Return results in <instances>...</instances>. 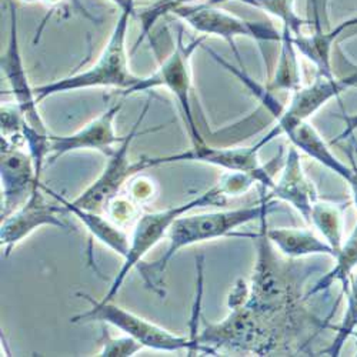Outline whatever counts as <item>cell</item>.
I'll use <instances>...</instances> for the list:
<instances>
[{
	"label": "cell",
	"mask_w": 357,
	"mask_h": 357,
	"mask_svg": "<svg viewBox=\"0 0 357 357\" xmlns=\"http://www.w3.org/2000/svg\"><path fill=\"white\" fill-rule=\"evenodd\" d=\"M278 209V200L269 199L266 195L253 206L239 207V209L207 212L200 215H183L178 218L167 233L169 246L166 252L152 263H142L139 266L140 276L146 286L165 297L163 273L170 260L185 248L220 239L225 236H236L233 231L239 227L261 220L264 216Z\"/></svg>",
	"instance_id": "cell-1"
},
{
	"label": "cell",
	"mask_w": 357,
	"mask_h": 357,
	"mask_svg": "<svg viewBox=\"0 0 357 357\" xmlns=\"http://www.w3.org/2000/svg\"><path fill=\"white\" fill-rule=\"evenodd\" d=\"M135 10V5L121 10L107 43L99 54L98 61L91 68L54 82L36 86L35 93L38 102L53 95L91 87H113L119 89L125 96H128L132 89L143 79V76H137L130 70L126 49V36Z\"/></svg>",
	"instance_id": "cell-2"
},
{
	"label": "cell",
	"mask_w": 357,
	"mask_h": 357,
	"mask_svg": "<svg viewBox=\"0 0 357 357\" xmlns=\"http://www.w3.org/2000/svg\"><path fill=\"white\" fill-rule=\"evenodd\" d=\"M261 230L252 234L257 241V261L252 276L250 289L242 302L249 309L261 314L289 320L299 301V283L290 267L282 261L266 236V216L260 220Z\"/></svg>",
	"instance_id": "cell-3"
},
{
	"label": "cell",
	"mask_w": 357,
	"mask_h": 357,
	"mask_svg": "<svg viewBox=\"0 0 357 357\" xmlns=\"http://www.w3.org/2000/svg\"><path fill=\"white\" fill-rule=\"evenodd\" d=\"M229 193L223 182L219 178V182L212 186L209 190L203 192L197 197L183 203L167 207V209L143 213L136 219L133 231L130 234V249L128 256L123 259V264L121 271L114 276L106 296L105 302H112L116 294L121 290L126 278L133 269H139V266L143 263L144 256L151 252L163 237H167V233L173 223L186 213L197 209V207L206 206H225L227 203Z\"/></svg>",
	"instance_id": "cell-4"
},
{
	"label": "cell",
	"mask_w": 357,
	"mask_h": 357,
	"mask_svg": "<svg viewBox=\"0 0 357 357\" xmlns=\"http://www.w3.org/2000/svg\"><path fill=\"white\" fill-rule=\"evenodd\" d=\"M84 299L91 309L84 313H79L70 319L72 323H92L100 321L103 324H112L116 329L122 331L125 335L136 339L143 347H149L160 351H182L188 353H206L197 337L195 336H181L170 333L163 327L149 321L132 312L116 306L112 302L95 301L92 296L86 293H77Z\"/></svg>",
	"instance_id": "cell-5"
},
{
	"label": "cell",
	"mask_w": 357,
	"mask_h": 357,
	"mask_svg": "<svg viewBox=\"0 0 357 357\" xmlns=\"http://www.w3.org/2000/svg\"><path fill=\"white\" fill-rule=\"evenodd\" d=\"M206 36H199L190 42H185L183 31L177 32L176 42L170 53L160 61L159 69L151 76H143L139 84H136L129 95L151 91L156 87H166L174 96L181 112L183 114V121L186 123L192 147L204 144V139L199 132V128L195 121V114L192 110L190 92H192V56L195 50L203 45Z\"/></svg>",
	"instance_id": "cell-6"
},
{
	"label": "cell",
	"mask_w": 357,
	"mask_h": 357,
	"mask_svg": "<svg viewBox=\"0 0 357 357\" xmlns=\"http://www.w3.org/2000/svg\"><path fill=\"white\" fill-rule=\"evenodd\" d=\"M173 16L185 22L202 36H216L226 40L233 49L241 68H243V65L241 61V53L236 49V38L242 36L256 42H280L282 39V31H278L271 23L246 20L220 9V6L206 2L177 9L173 12Z\"/></svg>",
	"instance_id": "cell-7"
},
{
	"label": "cell",
	"mask_w": 357,
	"mask_h": 357,
	"mask_svg": "<svg viewBox=\"0 0 357 357\" xmlns=\"http://www.w3.org/2000/svg\"><path fill=\"white\" fill-rule=\"evenodd\" d=\"M259 152L260 149L256 144L248 147H211L207 146V143H204L202 146L192 147L186 152L159 158H142L139 160L143 170L176 162H199L225 169L227 172H246L256 176L259 185H261L267 190H271L275 185L273 166L276 162L280 160L282 152L269 165L260 163Z\"/></svg>",
	"instance_id": "cell-8"
},
{
	"label": "cell",
	"mask_w": 357,
	"mask_h": 357,
	"mask_svg": "<svg viewBox=\"0 0 357 357\" xmlns=\"http://www.w3.org/2000/svg\"><path fill=\"white\" fill-rule=\"evenodd\" d=\"M149 106L151 105L147 102L136 123L133 125L132 130L125 136L122 143L117 144L114 152L109 156L107 165L105 166L100 176L83 193H80L75 200H72L75 206L89 212L106 215L109 204L117 197L119 193H121L122 188L126 183H129L133 176L143 170L140 160L130 162L129 151L135 137L137 136L139 126L144 121Z\"/></svg>",
	"instance_id": "cell-9"
},
{
	"label": "cell",
	"mask_w": 357,
	"mask_h": 357,
	"mask_svg": "<svg viewBox=\"0 0 357 357\" xmlns=\"http://www.w3.org/2000/svg\"><path fill=\"white\" fill-rule=\"evenodd\" d=\"M43 190L42 183L38 185L24 204L2 219L0 245H2L3 257H8L15 246H17L39 227L50 226L70 231V226L63 218L65 213L70 212L61 202H59V204L49 203Z\"/></svg>",
	"instance_id": "cell-10"
},
{
	"label": "cell",
	"mask_w": 357,
	"mask_h": 357,
	"mask_svg": "<svg viewBox=\"0 0 357 357\" xmlns=\"http://www.w3.org/2000/svg\"><path fill=\"white\" fill-rule=\"evenodd\" d=\"M9 8V40L5 53L0 59V66L9 83L10 92L13 95L15 103L19 106L24 121L35 130L47 135V128L40 116L38 107V98L35 87L31 86L27 79V73L23 65V57L19 46V29H17V12L15 0H8Z\"/></svg>",
	"instance_id": "cell-11"
},
{
	"label": "cell",
	"mask_w": 357,
	"mask_h": 357,
	"mask_svg": "<svg viewBox=\"0 0 357 357\" xmlns=\"http://www.w3.org/2000/svg\"><path fill=\"white\" fill-rule=\"evenodd\" d=\"M23 147V144L2 139V219L17 211L40 185L33 158Z\"/></svg>",
	"instance_id": "cell-12"
},
{
	"label": "cell",
	"mask_w": 357,
	"mask_h": 357,
	"mask_svg": "<svg viewBox=\"0 0 357 357\" xmlns=\"http://www.w3.org/2000/svg\"><path fill=\"white\" fill-rule=\"evenodd\" d=\"M121 109L122 105L110 106L72 135H50L47 163H54L59 158L77 151H98L109 158L114 152V146L125 139V136L119 137L114 129V121Z\"/></svg>",
	"instance_id": "cell-13"
},
{
	"label": "cell",
	"mask_w": 357,
	"mask_h": 357,
	"mask_svg": "<svg viewBox=\"0 0 357 357\" xmlns=\"http://www.w3.org/2000/svg\"><path fill=\"white\" fill-rule=\"evenodd\" d=\"M284 135L290 144L296 147L297 151L307 155L326 169H329L343 181L349 182L351 177L353 167L343 163L331 149V146L326 143L321 135L314 129L309 121H294V122H284V123H275V126L261 137L256 146L261 149L263 146L269 144L278 136Z\"/></svg>",
	"instance_id": "cell-14"
},
{
	"label": "cell",
	"mask_w": 357,
	"mask_h": 357,
	"mask_svg": "<svg viewBox=\"0 0 357 357\" xmlns=\"http://www.w3.org/2000/svg\"><path fill=\"white\" fill-rule=\"evenodd\" d=\"M267 197L290 204L306 223H310L312 207L319 200V196L316 186L303 170L301 153L296 147H289L280 176Z\"/></svg>",
	"instance_id": "cell-15"
},
{
	"label": "cell",
	"mask_w": 357,
	"mask_h": 357,
	"mask_svg": "<svg viewBox=\"0 0 357 357\" xmlns=\"http://www.w3.org/2000/svg\"><path fill=\"white\" fill-rule=\"evenodd\" d=\"M310 22V33H299L293 35V42L296 49L299 50L302 56L316 66L317 75L333 77V68H332V50L336 39L344 32L342 26L337 24L332 31L326 32L323 29L319 9L313 6V19Z\"/></svg>",
	"instance_id": "cell-16"
},
{
	"label": "cell",
	"mask_w": 357,
	"mask_h": 357,
	"mask_svg": "<svg viewBox=\"0 0 357 357\" xmlns=\"http://www.w3.org/2000/svg\"><path fill=\"white\" fill-rule=\"evenodd\" d=\"M43 189L49 192L57 202L65 204L66 209L84 225L87 231L91 233L96 241H99L102 245H105L119 256H122L123 259L128 256L130 249V236L121 226L116 225L114 222L107 220L106 218H103L102 213L80 209V207L72 203V200L65 199L63 196L53 192L52 189H47L45 186Z\"/></svg>",
	"instance_id": "cell-17"
},
{
	"label": "cell",
	"mask_w": 357,
	"mask_h": 357,
	"mask_svg": "<svg viewBox=\"0 0 357 357\" xmlns=\"http://www.w3.org/2000/svg\"><path fill=\"white\" fill-rule=\"evenodd\" d=\"M266 236L275 249L287 259H301L307 256L324 255L333 259V250L323 237L316 236L312 230L296 227L267 229Z\"/></svg>",
	"instance_id": "cell-18"
},
{
	"label": "cell",
	"mask_w": 357,
	"mask_h": 357,
	"mask_svg": "<svg viewBox=\"0 0 357 357\" xmlns=\"http://www.w3.org/2000/svg\"><path fill=\"white\" fill-rule=\"evenodd\" d=\"M280 53L278 59V65L275 76L267 86L272 92L287 91L294 92L296 89L303 86L302 82V65H301V53L296 49L293 42V33L286 27H282V39H280Z\"/></svg>",
	"instance_id": "cell-19"
},
{
	"label": "cell",
	"mask_w": 357,
	"mask_h": 357,
	"mask_svg": "<svg viewBox=\"0 0 357 357\" xmlns=\"http://www.w3.org/2000/svg\"><path fill=\"white\" fill-rule=\"evenodd\" d=\"M347 203H333L317 200L310 213V225H313L323 239L333 250V257L339 252L344 241V212Z\"/></svg>",
	"instance_id": "cell-20"
},
{
	"label": "cell",
	"mask_w": 357,
	"mask_h": 357,
	"mask_svg": "<svg viewBox=\"0 0 357 357\" xmlns=\"http://www.w3.org/2000/svg\"><path fill=\"white\" fill-rule=\"evenodd\" d=\"M333 260L335 266L319 279V282L310 289L309 296L331 289L335 283H342L343 291L346 290L349 280L357 267V225L354 226L347 239L343 241Z\"/></svg>",
	"instance_id": "cell-21"
},
{
	"label": "cell",
	"mask_w": 357,
	"mask_h": 357,
	"mask_svg": "<svg viewBox=\"0 0 357 357\" xmlns=\"http://www.w3.org/2000/svg\"><path fill=\"white\" fill-rule=\"evenodd\" d=\"M250 8L261 10L278 19L282 27L289 29L293 35L303 32V27L310 24L309 20L303 19L296 10V0H236Z\"/></svg>",
	"instance_id": "cell-22"
},
{
	"label": "cell",
	"mask_w": 357,
	"mask_h": 357,
	"mask_svg": "<svg viewBox=\"0 0 357 357\" xmlns=\"http://www.w3.org/2000/svg\"><path fill=\"white\" fill-rule=\"evenodd\" d=\"M200 2H206V0H155L152 5H149L139 10L137 17L140 20V35L132 49V52H136L140 46V43L147 38L151 36L152 29L156 26V23L167 16L173 15L174 10L185 8V6H192Z\"/></svg>",
	"instance_id": "cell-23"
},
{
	"label": "cell",
	"mask_w": 357,
	"mask_h": 357,
	"mask_svg": "<svg viewBox=\"0 0 357 357\" xmlns=\"http://www.w3.org/2000/svg\"><path fill=\"white\" fill-rule=\"evenodd\" d=\"M347 297V306L342 319L340 326L337 327V333L331 343V346L324 350L326 354L329 356H339L346 340L351 336H354L357 331V275H351L349 284L344 290Z\"/></svg>",
	"instance_id": "cell-24"
},
{
	"label": "cell",
	"mask_w": 357,
	"mask_h": 357,
	"mask_svg": "<svg viewBox=\"0 0 357 357\" xmlns=\"http://www.w3.org/2000/svg\"><path fill=\"white\" fill-rule=\"evenodd\" d=\"M100 350L98 356L102 357H132L143 349V344L136 339L125 335L121 337H113L103 326V332L99 339Z\"/></svg>",
	"instance_id": "cell-25"
},
{
	"label": "cell",
	"mask_w": 357,
	"mask_h": 357,
	"mask_svg": "<svg viewBox=\"0 0 357 357\" xmlns=\"http://www.w3.org/2000/svg\"><path fill=\"white\" fill-rule=\"evenodd\" d=\"M133 209H135L133 204H130L128 200L116 197L109 204L107 211H106V215L109 218H112L116 225L121 226V225L129 222L130 218H133Z\"/></svg>",
	"instance_id": "cell-26"
},
{
	"label": "cell",
	"mask_w": 357,
	"mask_h": 357,
	"mask_svg": "<svg viewBox=\"0 0 357 357\" xmlns=\"http://www.w3.org/2000/svg\"><path fill=\"white\" fill-rule=\"evenodd\" d=\"M135 185H132L130 188V192H132V196L142 202L144 199H151L152 197V193H153V189H152V182L147 181L146 177H137L136 181H133Z\"/></svg>",
	"instance_id": "cell-27"
},
{
	"label": "cell",
	"mask_w": 357,
	"mask_h": 357,
	"mask_svg": "<svg viewBox=\"0 0 357 357\" xmlns=\"http://www.w3.org/2000/svg\"><path fill=\"white\" fill-rule=\"evenodd\" d=\"M357 132V113L344 117V129L343 132L335 139V143H339L342 140L349 139L350 136H353Z\"/></svg>",
	"instance_id": "cell-28"
},
{
	"label": "cell",
	"mask_w": 357,
	"mask_h": 357,
	"mask_svg": "<svg viewBox=\"0 0 357 357\" xmlns=\"http://www.w3.org/2000/svg\"><path fill=\"white\" fill-rule=\"evenodd\" d=\"M351 167H353V173H351V177L349 178V188H350V192H351V199H353V203L356 206L357 209V165L354 162H351Z\"/></svg>",
	"instance_id": "cell-29"
},
{
	"label": "cell",
	"mask_w": 357,
	"mask_h": 357,
	"mask_svg": "<svg viewBox=\"0 0 357 357\" xmlns=\"http://www.w3.org/2000/svg\"><path fill=\"white\" fill-rule=\"evenodd\" d=\"M343 84L346 86V89L349 91V89H357V69L353 70L351 73L340 77Z\"/></svg>",
	"instance_id": "cell-30"
},
{
	"label": "cell",
	"mask_w": 357,
	"mask_h": 357,
	"mask_svg": "<svg viewBox=\"0 0 357 357\" xmlns=\"http://www.w3.org/2000/svg\"><path fill=\"white\" fill-rule=\"evenodd\" d=\"M69 3L75 8V10L77 12V13H80V15H83L84 17H87V19H91V20H93V22H96V17L95 16H92L91 13L87 12V9L82 5V2L80 0H69Z\"/></svg>",
	"instance_id": "cell-31"
},
{
	"label": "cell",
	"mask_w": 357,
	"mask_h": 357,
	"mask_svg": "<svg viewBox=\"0 0 357 357\" xmlns=\"http://www.w3.org/2000/svg\"><path fill=\"white\" fill-rule=\"evenodd\" d=\"M110 2L114 3L121 10H123V9H126V8L132 6V5H135V0H110Z\"/></svg>",
	"instance_id": "cell-32"
},
{
	"label": "cell",
	"mask_w": 357,
	"mask_h": 357,
	"mask_svg": "<svg viewBox=\"0 0 357 357\" xmlns=\"http://www.w3.org/2000/svg\"><path fill=\"white\" fill-rule=\"evenodd\" d=\"M23 2H27V3H35V2H42L45 3L46 6H56L62 2V0H23Z\"/></svg>",
	"instance_id": "cell-33"
},
{
	"label": "cell",
	"mask_w": 357,
	"mask_h": 357,
	"mask_svg": "<svg viewBox=\"0 0 357 357\" xmlns=\"http://www.w3.org/2000/svg\"><path fill=\"white\" fill-rule=\"evenodd\" d=\"M342 27H343V31H347V29H350V27H353V26H357V16L356 17H351V19H347V20H343L342 23H339Z\"/></svg>",
	"instance_id": "cell-34"
},
{
	"label": "cell",
	"mask_w": 357,
	"mask_h": 357,
	"mask_svg": "<svg viewBox=\"0 0 357 357\" xmlns=\"http://www.w3.org/2000/svg\"><path fill=\"white\" fill-rule=\"evenodd\" d=\"M226 2H231V0H206V3L215 5V6H220L222 3H226ZM234 2H236V0H234Z\"/></svg>",
	"instance_id": "cell-35"
},
{
	"label": "cell",
	"mask_w": 357,
	"mask_h": 357,
	"mask_svg": "<svg viewBox=\"0 0 357 357\" xmlns=\"http://www.w3.org/2000/svg\"><path fill=\"white\" fill-rule=\"evenodd\" d=\"M354 336H356V337H357V331H356V333H354Z\"/></svg>",
	"instance_id": "cell-36"
}]
</instances>
